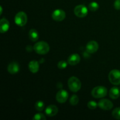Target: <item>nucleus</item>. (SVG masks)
<instances>
[{"label":"nucleus","mask_w":120,"mask_h":120,"mask_svg":"<svg viewBox=\"0 0 120 120\" xmlns=\"http://www.w3.org/2000/svg\"><path fill=\"white\" fill-rule=\"evenodd\" d=\"M34 50L39 55H45L49 52L50 47L49 44L45 41H39L34 46Z\"/></svg>","instance_id":"f257e3e1"},{"label":"nucleus","mask_w":120,"mask_h":120,"mask_svg":"<svg viewBox=\"0 0 120 120\" xmlns=\"http://www.w3.org/2000/svg\"><path fill=\"white\" fill-rule=\"evenodd\" d=\"M68 87L70 91L76 93L81 89L82 83L80 80L77 77L72 76L68 80Z\"/></svg>","instance_id":"f03ea898"},{"label":"nucleus","mask_w":120,"mask_h":120,"mask_svg":"<svg viewBox=\"0 0 120 120\" xmlns=\"http://www.w3.org/2000/svg\"><path fill=\"white\" fill-rule=\"evenodd\" d=\"M107 89L105 87L99 86H96L91 91V95L96 98H101L105 97L107 94Z\"/></svg>","instance_id":"7ed1b4c3"},{"label":"nucleus","mask_w":120,"mask_h":120,"mask_svg":"<svg viewBox=\"0 0 120 120\" xmlns=\"http://www.w3.org/2000/svg\"><path fill=\"white\" fill-rule=\"evenodd\" d=\"M15 23L19 26H23L28 22V16L25 12L23 11L18 12L14 18Z\"/></svg>","instance_id":"20e7f679"},{"label":"nucleus","mask_w":120,"mask_h":120,"mask_svg":"<svg viewBox=\"0 0 120 120\" xmlns=\"http://www.w3.org/2000/svg\"><path fill=\"white\" fill-rule=\"evenodd\" d=\"M109 79L111 84L114 85L120 84V71L117 69H113L109 74Z\"/></svg>","instance_id":"39448f33"},{"label":"nucleus","mask_w":120,"mask_h":120,"mask_svg":"<svg viewBox=\"0 0 120 120\" xmlns=\"http://www.w3.org/2000/svg\"><path fill=\"white\" fill-rule=\"evenodd\" d=\"M75 15L79 18H84L88 14V8L84 5H78L74 9Z\"/></svg>","instance_id":"423d86ee"},{"label":"nucleus","mask_w":120,"mask_h":120,"mask_svg":"<svg viewBox=\"0 0 120 120\" xmlns=\"http://www.w3.org/2000/svg\"><path fill=\"white\" fill-rule=\"evenodd\" d=\"M52 18L53 19L57 22H61L63 21L66 18V13L63 10L57 9L54 11L52 14Z\"/></svg>","instance_id":"0eeeda50"},{"label":"nucleus","mask_w":120,"mask_h":120,"mask_svg":"<svg viewBox=\"0 0 120 120\" xmlns=\"http://www.w3.org/2000/svg\"><path fill=\"white\" fill-rule=\"evenodd\" d=\"M98 106L103 110H110L113 107V103L110 100L103 98L99 101Z\"/></svg>","instance_id":"6e6552de"},{"label":"nucleus","mask_w":120,"mask_h":120,"mask_svg":"<svg viewBox=\"0 0 120 120\" xmlns=\"http://www.w3.org/2000/svg\"><path fill=\"white\" fill-rule=\"evenodd\" d=\"M69 94L66 90H60L56 93V99L57 101L59 103H65L68 99Z\"/></svg>","instance_id":"1a4fd4ad"},{"label":"nucleus","mask_w":120,"mask_h":120,"mask_svg":"<svg viewBox=\"0 0 120 120\" xmlns=\"http://www.w3.org/2000/svg\"><path fill=\"white\" fill-rule=\"evenodd\" d=\"M99 48L98 43L95 41H91L87 44L86 49L87 52L89 53H94L98 50Z\"/></svg>","instance_id":"9d476101"},{"label":"nucleus","mask_w":120,"mask_h":120,"mask_svg":"<svg viewBox=\"0 0 120 120\" xmlns=\"http://www.w3.org/2000/svg\"><path fill=\"white\" fill-rule=\"evenodd\" d=\"M8 73L11 75H15L19 72L20 70L19 64L16 62H12L9 63L7 68Z\"/></svg>","instance_id":"9b49d317"},{"label":"nucleus","mask_w":120,"mask_h":120,"mask_svg":"<svg viewBox=\"0 0 120 120\" xmlns=\"http://www.w3.org/2000/svg\"><path fill=\"white\" fill-rule=\"evenodd\" d=\"M58 108L55 105H49L45 110V113L48 117H54L58 112Z\"/></svg>","instance_id":"f8f14e48"},{"label":"nucleus","mask_w":120,"mask_h":120,"mask_svg":"<svg viewBox=\"0 0 120 120\" xmlns=\"http://www.w3.org/2000/svg\"><path fill=\"white\" fill-rule=\"evenodd\" d=\"M80 61V56L77 53L71 54L68 59V64L71 66H75L78 64Z\"/></svg>","instance_id":"ddd939ff"},{"label":"nucleus","mask_w":120,"mask_h":120,"mask_svg":"<svg viewBox=\"0 0 120 120\" xmlns=\"http://www.w3.org/2000/svg\"><path fill=\"white\" fill-rule=\"evenodd\" d=\"M9 29V22L6 18H2L0 21V32L5 33Z\"/></svg>","instance_id":"4468645a"},{"label":"nucleus","mask_w":120,"mask_h":120,"mask_svg":"<svg viewBox=\"0 0 120 120\" xmlns=\"http://www.w3.org/2000/svg\"><path fill=\"white\" fill-rule=\"evenodd\" d=\"M28 68L30 72L32 73H36L39 69V63L36 60H32L28 64Z\"/></svg>","instance_id":"2eb2a0df"},{"label":"nucleus","mask_w":120,"mask_h":120,"mask_svg":"<svg viewBox=\"0 0 120 120\" xmlns=\"http://www.w3.org/2000/svg\"><path fill=\"white\" fill-rule=\"evenodd\" d=\"M109 96L112 99H117L120 96V90L117 87H113L109 91Z\"/></svg>","instance_id":"dca6fc26"},{"label":"nucleus","mask_w":120,"mask_h":120,"mask_svg":"<svg viewBox=\"0 0 120 120\" xmlns=\"http://www.w3.org/2000/svg\"><path fill=\"white\" fill-rule=\"evenodd\" d=\"M28 36L30 41H32V42H36L39 39L38 32L35 29H31L29 30Z\"/></svg>","instance_id":"f3484780"},{"label":"nucleus","mask_w":120,"mask_h":120,"mask_svg":"<svg viewBox=\"0 0 120 120\" xmlns=\"http://www.w3.org/2000/svg\"><path fill=\"white\" fill-rule=\"evenodd\" d=\"M88 8H89V10L91 11H96L99 8V4L97 2L93 1V2H91L89 4V6H88Z\"/></svg>","instance_id":"a211bd4d"},{"label":"nucleus","mask_w":120,"mask_h":120,"mask_svg":"<svg viewBox=\"0 0 120 120\" xmlns=\"http://www.w3.org/2000/svg\"><path fill=\"white\" fill-rule=\"evenodd\" d=\"M35 107L38 111H42L45 108V103L42 101H38L35 103Z\"/></svg>","instance_id":"6ab92c4d"},{"label":"nucleus","mask_w":120,"mask_h":120,"mask_svg":"<svg viewBox=\"0 0 120 120\" xmlns=\"http://www.w3.org/2000/svg\"><path fill=\"white\" fill-rule=\"evenodd\" d=\"M70 103L72 105H76L79 102V98L77 95H73L70 98Z\"/></svg>","instance_id":"aec40b11"},{"label":"nucleus","mask_w":120,"mask_h":120,"mask_svg":"<svg viewBox=\"0 0 120 120\" xmlns=\"http://www.w3.org/2000/svg\"><path fill=\"white\" fill-rule=\"evenodd\" d=\"M112 116L117 120H120V107L116 108L112 112Z\"/></svg>","instance_id":"412c9836"},{"label":"nucleus","mask_w":120,"mask_h":120,"mask_svg":"<svg viewBox=\"0 0 120 120\" xmlns=\"http://www.w3.org/2000/svg\"><path fill=\"white\" fill-rule=\"evenodd\" d=\"M32 119L34 120H45L46 119V117L43 114L39 112V113H36Z\"/></svg>","instance_id":"4be33fe9"},{"label":"nucleus","mask_w":120,"mask_h":120,"mask_svg":"<svg viewBox=\"0 0 120 120\" xmlns=\"http://www.w3.org/2000/svg\"><path fill=\"white\" fill-rule=\"evenodd\" d=\"M97 106H98V103H96L95 101H90L87 103L88 108L91 110H94L97 107Z\"/></svg>","instance_id":"5701e85b"},{"label":"nucleus","mask_w":120,"mask_h":120,"mask_svg":"<svg viewBox=\"0 0 120 120\" xmlns=\"http://www.w3.org/2000/svg\"><path fill=\"white\" fill-rule=\"evenodd\" d=\"M68 62H66V61L61 60L57 63V67L59 69H64L68 66Z\"/></svg>","instance_id":"b1692460"},{"label":"nucleus","mask_w":120,"mask_h":120,"mask_svg":"<svg viewBox=\"0 0 120 120\" xmlns=\"http://www.w3.org/2000/svg\"><path fill=\"white\" fill-rule=\"evenodd\" d=\"M114 7L117 10H120V0H116L114 3Z\"/></svg>","instance_id":"393cba45"},{"label":"nucleus","mask_w":120,"mask_h":120,"mask_svg":"<svg viewBox=\"0 0 120 120\" xmlns=\"http://www.w3.org/2000/svg\"><path fill=\"white\" fill-rule=\"evenodd\" d=\"M0 9H1V12H0V15H1L2 13V7H1V6L0 7Z\"/></svg>","instance_id":"a878e982"}]
</instances>
